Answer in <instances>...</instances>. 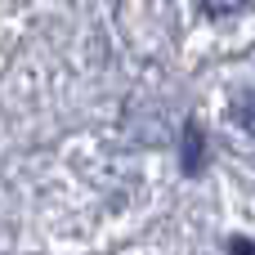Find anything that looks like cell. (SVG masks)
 I'll return each mask as SVG.
<instances>
[{"instance_id":"2","label":"cell","mask_w":255,"mask_h":255,"mask_svg":"<svg viewBox=\"0 0 255 255\" xmlns=\"http://www.w3.org/2000/svg\"><path fill=\"white\" fill-rule=\"evenodd\" d=\"M233 117H238V126H242V130L255 139V90H247V94L233 103Z\"/></svg>"},{"instance_id":"1","label":"cell","mask_w":255,"mask_h":255,"mask_svg":"<svg viewBox=\"0 0 255 255\" xmlns=\"http://www.w3.org/2000/svg\"><path fill=\"white\" fill-rule=\"evenodd\" d=\"M202 166H206V134H202L197 121H188V126H184V170L197 175Z\"/></svg>"},{"instance_id":"4","label":"cell","mask_w":255,"mask_h":255,"mask_svg":"<svg viewBox=\"0 0 255 255\" xmlns=\"http://www.w3.org/2000/svg\"><path fill=\"white\" fill-rule=\"evenodd\" d=\"M229 255H255V247L247 238H233V242H229Z\"/></svg>"},{"instance_id":"3","label":"cell","mask_w":255,"mask_h":255,"mask_svg":"<svg viewBox=\"0 0 255 255\" xmlns=\"http://www.w3.org/2000/svg\"><path fill=\"white\" fill-rule=\"evenodd\" d=\"M197 4H202V13H211V18H229V13L247 9L251 0H197Z\"/></svg>"}]
</instances>
